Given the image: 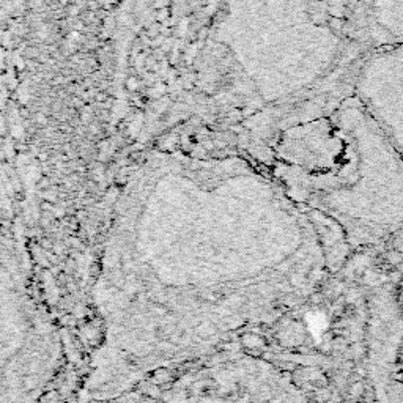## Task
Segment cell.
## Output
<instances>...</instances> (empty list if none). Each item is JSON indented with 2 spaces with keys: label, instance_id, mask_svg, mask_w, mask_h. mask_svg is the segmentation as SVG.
Here are the masks:
<instances>
[{
  "label": "cell",
  "instance_id": "cell-1",
  "mask_svg": "<svg viewBox=\"0 0 403 403\" xmlns=\"http://www.w3.org/2000/svg\"><path fill=\"white\" fill-rule=\"evenodd\" d=\"M328 14H331L332 18H340L344 19L347 16V8L344 5H337V7H328Z\"/></svg>",
  "mask_w": 403,
  "mask_h": 403
},
{
  "label": "cell",
  "instance_id": "cell-2",
  "mask_svg": "<svg viewBox=\"0 0 403 403\" xmlns=\"http://www.w3.org/2000/svg\"><path fill=\"white\" fill-rule=\"evenodd\" d=\"M328 25H329V28H331L332 32H335V34H340V32L345 28V22H344V19H340V18H331V19L328 21Z\"/></svg>",
  "mask_w": 403,
  "mask_h": 403
},
{
  "label": "cell",
  "instance_id": "cell-3",
  "mask_svg": "<svg viewBox=\"0 0 403 403\" xmlns=\"http://www.w3.org/2000/svg\"><path fill=\"white\" fill-rule=\"evenodd\" d=\"M311 19H312L315 24H326V22H328V16H326L325 11L318 10V11H312V13H311Z\"/></svg>",
  "mask_w": 403,
  "mask_h": 403
},
{
  "label": "cell",
  "instance_id": "cell-4",
  "mask_svg": "<svg viewBox=\"0 0 403 403\" xmlns=\"http://www.w3.org/2000/svg\"><path fill=\"white\" fill-rule=\"evenodd\" d=\"M389 262L394 263V265H398L401 262V255L398 252H391L389 254Z\"/></svg>",
  "mask_w": 403,
  "mask_h": 403
},
{
  "label": "cell",
  "instance_id": "cell-5",
  "mask_svg": "<svg viewBox=\"0 0 403 403\" xmlns=\"http://www.w3.org/2000/svg\"><path fill=\"white\" fill-rule=\"evenodd\" d=\"M328 7H337V5H344V0H326Z\"/></svg>",
  "mask_w": 403,
  "mask_h": 403
}]
</instances>
